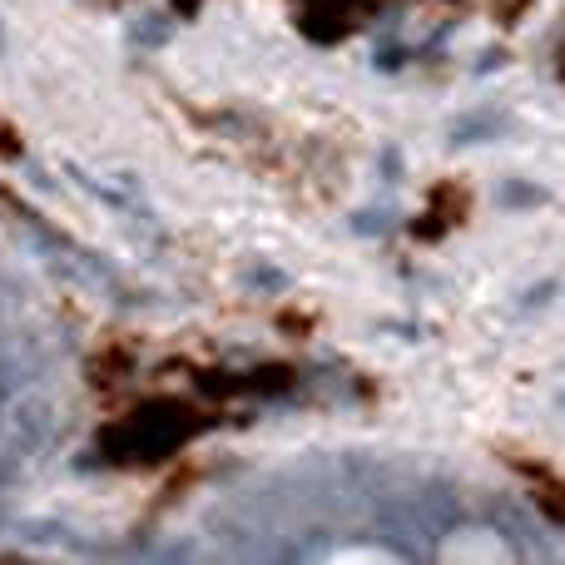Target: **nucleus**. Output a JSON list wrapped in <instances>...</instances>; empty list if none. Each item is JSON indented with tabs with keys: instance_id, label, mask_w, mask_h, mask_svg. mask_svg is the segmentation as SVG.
<instances>
[{
	"instance_id": "obj_2",
	"label": "nucleus",
	"mask_w": 565,
	"mask_h": 565,
	"mask_svg": "<svg viewBox=\"0 0 565 565\" xmlns=\"http://www.w3.org/2000/svg\"><path fill=\"white\" fill-rule=\"evenodd\" d=\"M292 10H298V25L312 40H338L367 15L372 0H292Z\"/></svg>"
},
{
	"instance_id": "obj_3",
	"label": "nucleus",
	"mask_w": 565,
	"mask_h": 565,
	"mask_svg": "<svg viewBox=\"0 0 565 565\" xmlns=\"http://www.w3.org/2000/svg\"><path fill=\"white\" fill-rule=\"evenodd\" d=\"M531 477H536V491H531V497H536V507L546 511L551 521H561V526H565V481L551 477V471H531Z\"/></svg>"
},
{
	"instance_id": "obj_4",
	"label": "nucleus",
	"mask_w": 565,
	"mask_h": 565,
	"mask_svg": "<svg viewBox=\"0 0 565 565\" xmlns=\"http://www.w3.org/2000/svg\"><path fill=\"white\" fill-rule=\"evenodd\" d=\"M174 10H184V15H194V10H199V0H174Z\"/></svg>"
},
{
	"instance_id": "obj_1",
	"label": "nucleus",
	"mask_w": 565,
	"mask_h": 565,
	"mask_svg": "<svg viewBox=\"0 0 565 565\" xmlns=\"http://www.w3.org/2000/svg\"><path fill=\"white\" fill-rule=\"evenodd\" d=\"M209 422L214 417L189 407V402L159 397V402H145V407L125 412L115 427H105L99 447H105V457H115V461H159V457H174L184 441H194Z\"/></svg>"
},
{
	"instance_id": "obj_5",
	"label": "nucleus",
	"mask_w": 565,
	"mask_h": 565,
	"mask_svg": "<svg viewBox=\"0 0 565 565\" xmlns=\"http://www.w3.org/2000/svg\"><path fill=\"white\" fill-rule=\"evenodd\" d=\"M561 75H565V45H561Z\"/></svg>"
}]
</instances>
